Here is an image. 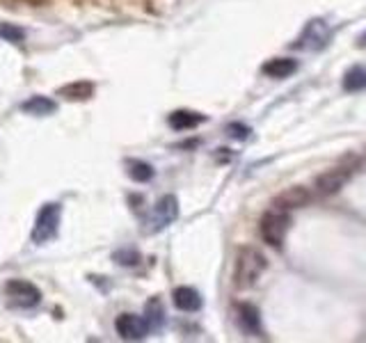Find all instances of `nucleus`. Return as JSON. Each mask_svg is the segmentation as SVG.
I'll return each instance as SVG.
<instances>
[{
    "mask_svg": "<svg viewBox=\"0 0 366 343\" xmlns=\"http://www.w3.org/2000/svg\"><path fill=\"white\" fill-rule=\"evenodd\" d=\"M268 261L257 247H243L236 254V266H234V284L238 289H252L261 279V274L266 272Z\"/></svg>",
    "mask_w": 366,
    "mask_h": 343,
    "instance_id": "1",
    "label": "nucleus"
},
{
    "mask_svg": "<svg viewBox=\"0 0 366 343\" xmlns=\"http://www.w3.org/2000/svg\"><path fill=\"white\" fill-rule=\"evenodd\" d=\"M291 229V211L282 209V206H274L266 211V215L261 217V224H259V232L261 238L266 240L270 247H282L284 245V238L289 234Z\"/></svg>",
    "mask_w": 366,
    "mask_h": 343,
    "instance_id": "2",
    "label": "nucleus"
},
{
    "mask_svg": "<svg viewBox=\"0 0 366 343\" xmlns=\"http://www.w3.org/2000/svg\"><path fill=\"white\" fill-rule=\"evenodd\" d=\"M60 217H62V206L60 204H44L39 213H37V220H34V229H32V243L44 245L49 240L55 238L57 234V227H60Z\"/></svg>",
    "mask_w": 366,
    "mask_h": 343,
    "instance_id": "3",
    "label": "nucleus"
},
{
    "mask_svg": "<svg viewBox=\"0 0 366 343\" xmlns=\"http://www.w3.org/2000/svg\"><path fill=\"white\" fill-rule=\"evenodd\" d=\"M330 37H332V32L327 28V23L323 19H312L305 26V30H302L300 37H297V41L293 44V49L318 53L330 44Z\"/></svg>",
    "mask_w": 366,
    "mask_h": 343,
    "instance_id": "4",
    "label": "nucleus"
},
{
    "mask_svg": "<svg viewBox=\"0 0 366 343\" xmlns=\"http://www.w3.org/2000/svg\"><path fill=\"white\" fill-rule=\"evenodd\" d=\"M5 293L9 297V304L16 309H32L41 302V293L34 284L26 279H11L5 284Z\"/></svg>",
    "mask_w": 366,
    "mask_h": 343,
    "instance_id": "5",
    "label": "nucleus"
},
{
    "mask_svg": "<svg viewBox=\"0 0 366 343\" xmlns=\"http://www.w3.org/2000/svg\"><path fill=\"white\" fill-rule=\"evenodd\" d=\"M355 174V165H339V167H332L327 172H323L318 179H316V186L314 190L320 194V197H330V194H337L346 183L352 179Z\"/></svg>",
    "mask_w": 366,
    "mask_h": 343,
    "instance_id": "6",
    "label": "nucleus"
},
{
    "mask_svg": "<svg viewBox=\"0 0 366 343\" xmlns=\"http://www.w3.org/2000/svg\"><path fill=\"white\" fill-rule=\"evenodd\" d=\"M177 217H179V199L174 194H165V197L156 204L152 217H149V229H152V232H163V229L169 227Z\"/></svg>",
    "mask_w": 366,
    "mask_h": 343,
    "instance_id": "7",
    "label": "nucleus"
},
{
    "mask_svg": "<svg viewBox=\"0 0 366 343\" xmlns=\"http://www.w3.org/2000/svg\"><path fill=\"white\" fill-rule=\"evenodd\" d=\"M114 329H117V334L124 341H140L149 334L144 318L135 316V314H122L117 320H114Z\"/></svg>",
    "mask_w": 366,
    "mask_h": 343,
    "instance_id": "8",
    "label": "nucleus"
},
{
    "mask_svg": "<svg viewBox=\"0 0 366 343\" xmlns=\"http://www.w3.org/2000/svg\"><path fill=\"white\" fill-rule=\"evenodd\" d=\"M236 320L238 327L243 329V334L247 337H263V327H261V314L254 304L243 302L236 307Z\"/></svg>",
    "mask_w": 366,
    "mask_h": 343,
    "instance_id": "9",
    "label": "nucleus"
},
{
    "mask_svg": "<svg viewBox=\"0 0 366 343\" xmlns=\"http://www.w3.org/2000/svg\"><path fill=\"white\" fill-rule=\"evenodd\" d=\"M309 202H312V192H309L307 188L297 186V188H289L286 192H282L272 204L282 206V209H286V211H293V209H302V206H307Z\"/></svg>",
    "mask_w": 366,
    "mask_h": 343,
    "instance_id": "10",
    "label": "nucleus"
},
{
    "mask_svg": "<svg viewBox=\"0 0 366 343\" xmlns=\"http://www.w3.org/2000/svg\"><path fill=\"white\" fill-rule=\"evenodd\" d=\"M261 71L277 80L289 78L297 71V60H291V57H272V60H268L261 66Z\"/></svg>",
    "mask_w": 366,
    "mask_h": 343,
    "instance_id": "11",
    "label": "nucleus"
},
{
    "mask_svg": "<svg viewBox=\"0 0 366 343\" xmlns=\"http://www.w3.org/2000/svg\"><path fill=\"white\" fill-rule=\"evenodd\" d=\"M172 297H174V304L181 312H199L202 309V295L199 291H194L192 286H179V289H174V293H172Z\"/></svg>",
    "mask_w": 366,
    "mask_h": 343,
    "instance_id": "12",
    "label": "nucleus"
},
{
    "mask_svg": "<svg viewBox=\"0 0 366 343\" xmlns=\"http://www.w3.org/2000/svg\"><path fill=\"white\" fill-rule=\"evenodd\" d=\"M204 121H206L204 114L190 112V110H177V112H172L169 117H167V124L174 131H188V129H194V126H199Z\"/></svg>",
    "mask_w": 366,
    "mask_h": 343,
    "instance_id": "13",
    "label": "nucleus"
},
{
    "mask_svg": "<svg viewBox=\"0 0 366 343\" xmlns=\"http://www.w3.org/2000/svg\"><path fill=\"white\" fill-rule=\"evenodd\" d=\"M142 318H144L149 332L163 327L165 325V309H163V302H160L158 297H152V300H149L147 307H144V316Z\"/></svg>",
    "mask_w": 366,
    "mask_h": 343,
    "instance_id": "14",
    "label": "nucleus"
},
{
    "mask_svg": "<svg viewBox=\"0 0 366 343\" xmlns=\"http://www.w3.org/2000/svg\"><path fill=\"white\" fill-rule=\"evenodd\" d=\"M21 108H23V112L34 114V117H46V114H51V112H55V110H57L55 101L46 99V96H32L30 101L23 103Z\"/></svg>",
    "mask_w": 366,
    "mask_h": 343,
    "instance_id": "15",
    "label": "nucleus"
},
{
    "mask_svg": "<svg viewBox=\"0 0 366 343\" xmlns=\"http://www.w3.org/2000/svg\"><path fill=\"white\" fill-rule=\"evenodd\" d=\"M343 89L346 91L366 89V66H350L346 76H343Z\"/></svg>",
    "mask_w": 366,
    "mask_h": 343,
    "instance_id": "16",
    "label": "nucleus"
},
{
    "mask_svg": "<svg viewBox=\"0 0 366 343\" xmlns=\"http://www.w3.org/2000/svg\"><path fill=\"white\" fill-rule=\"evenodd\" d=\"M126 167H129V177L137 183H147L154 179V167L149 163H142V160H129Z\"/></svg>",
    "mask_w": 366,
    "mask_h": 343,
    "instance_id": "17",
    "label": "nucleus"
},
{
    "mask_svg": "<svg viewBox=\"0 0 366 343\" xmlns=\"http://www.w3.org/2000/svg\"><path fill=\"white\" fill-rule=\"evenodd\" d=\"M92 91H94V87H92L89 83H74V85H69V87H62L60 89V94H66L69 99H87Z\"/></svg>",
    "mask_w": 366,
    "mask_h": 343,
    "instance_id": "18",
    "label": "nucleus"
},
{
    "mask_svg": "<svg viewBox=\"0 0 366 343\" xmlns=\"http://www.w3.org/2000/svg\"><path fill=\"white\" fill-rule=\"evenodd\" d=\"M0 39L19 44V41L26 39V32H23L21 28H16V26H11V23H0Z\"/></svg>",
    "mask_w": 366,
    "mask_h": 343,
    "instance_id": "19",
    "label": "nucleus"
},
{
    "mask_svg": "<svg viewBox=\"0 0 366 343\" xmlns=\"http://www.w3.org/2000/svg\"><path fill=\"white\" fill-rule=\"evenodd\" d=\"M114 259H117V263H122V266H135V263L140 261V254H137L135 249H122L114 254Z\"/></svg>",
    "mask_w": 366,
    "mask_h": 343,
    "instance_id": "20",
    "label": "nucleus"
},
{
    "mask_svg": "<svg viewBox=\"0 0 366 343\" xmlns=\"http://www.w3.org/2000/svg\"><path fill=\"white\" fill-rule=\"evenodd\" d=\"M227 133L232 135L234 140H247V135H249L252 131H249V126H245V124H229Z\"/></svg>",
    "mask_w": 366,
    "mask_h": 343,
    "instance_id": "21",
    "label": "nucleus"
},
{
    "mask_svg": "<svg viewBox=\"0 0 366 343\" xmlns=\"http://www.w3.org/2000/svg\"><path fill=\"white\" fill-rule=\"evenodd\" d=\"M357 46H360V49H364V46H366V32H364V34H360V39H357Z\"/></svg>",
    "mask_w": 366,
    "mask_h": 343,
    "instance_id": "22",
    "label": "nucleus"
}]
</instances>
